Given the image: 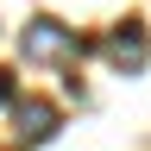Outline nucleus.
I'll return each instance as SVG.
<instances>
[{"label":"nucleus","instance_id":"2","mask_svg":"<svg viewBox=\"0 0 151 151\" xmlns=\"http://www.w3.org/2000/svg\"><path fill=\"white\" fill-rule=\"evenodd\" d=\"M145 57H151L145 25H132V19H126V25H113V32H107V63H113V69L139 76V69H145Z\"/></svg>","mask_w":151,"mask_h":151},{"label":"nucleus","instance_id":"4","mask_svg":"<svg viewBox=\"0 0 151 151\" xmlns=\"http://www.w3.org/2000/svg\"><path fill=\"white\" fill-rule=\"evenodd\" d=\"M0 101H13V76L6 69H0Z\"/></svg>","mask_w":151,"mask_h":151},{"label":"nucleus","instance_id":"1","mask_svg":"<svg viewBox=\"0 0 151 151\" xmlns=\"http://www.w3.org/2000/svg\"><path fill=\"white\" fill-rule=\"evenodd\" d=\"M19 50H25V63H63V57H76L82 44H76V32L57 25V19H32V25L19 32Z\"/></svg>","mask_w":151,"mask_h":151},{"label":"nucleus","instance_id":"3","mask_svg":"<svg viewBox=\"0 0 151 151\" xmlns=\"http://www.w3.org/2000/svg\"><path fill=\"white\" fill-rule=\"evenodd\" d=\"M13 120H19V139H25V145H44L50 132H57V107L38 101V94H25V101L13 94Z\"/></svg>","mask_w":151,"mask_h":151}]
</instances>
